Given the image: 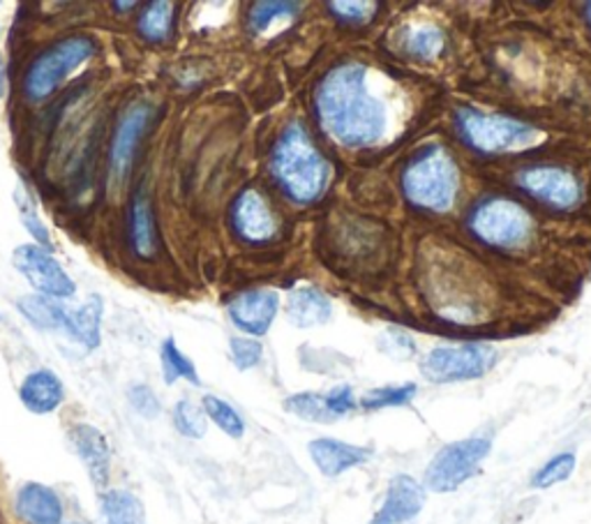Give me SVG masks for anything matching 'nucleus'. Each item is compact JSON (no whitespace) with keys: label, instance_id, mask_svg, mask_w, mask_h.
I'll return each mask as SVG.
<instances>
[{"label":"nucleus","instance_id":"f257e3e1","mask_svg":"<svg viewBox=\"0 0 591 524\" xmlns=\"http://www.w3.org/2000/svg\"><path fill=\"white\" fill-rule=\"evenodd\" d=\"M315 102L326 133L345 146H372L387 135L389 114L370 93L366 65L333 67L319 84Z\"/></svg>","mask_w":591,"mask_h":524},{"label":"nucleus","instance_id":"f03ea898","mask_svg":"<svg viewBox=\"0 0 591 524\" xmlns=\"http://www.w3.org/2000/svg\"><path fill=\"white\" fill-rule=\"evenodd\" d=\"M271 171L285 195L298 203L315 201L328 182V165L300 123L282 129L271 155Z\"/></svg>","mask_w":591,"mask_h":524},{"label":"nucleus","instance_id":"7ed1b4c3","mask_svg":"<svg viewBox=\"0 0 591 524\" xmlns=\"http://www.w3.org/2000/svg\"><path fill=\"white\" fill-rule=\"evenodd\" d=\"M402 188L411 203L428 211H448L457 192V167L442 146H430L404 169Z\"/></svg>","mask_w":591,"mask_h":524},{"label":"nucleus","instance_id":"20e7f679","mask_svg":"<svg viewBox=\"0 0 591 524\" xmlns=\"http://www.w3.org/2000/svg\"><path fill=\"white\" fill-rule=\"evenodd\" d=\"M95 51L97 44L88 35H70L40 51L23 74L25 99L33 104L49 99L74 70L93 59Z\"/></svg>","mask_w":591,"mask_h":524},{"label":"nucleus","instance_id":"39448f33","mask_svg":"<svg viewBox=\"0 0 591 524\" xmlns=\"http://www.w3.org/2000/svg\"><path fill=\"white\" fill-rule=\"evenodd\" d=\"M457 129L462 139L483 153H502L531 144L538 129L529 123L506 118V116H487L476 109L457 112Z\"/></svg>","mask_w":591,"mask_h":524},{"label":"nucleus","instance_id":"423d86ee","mask_svg":"<svg viewBox=\"0 0 591 524\" xmlns=\"http://www.w3.org/2000/svg\"><path fill=\"white\" fill-rule=\"evenodd\" d=\"M469 227L483 243L508 250L527 241L531 220L520 203L495 197L481 201L474 208Z\"/></svg>","mask_w":591,"mask_h":524},{"label":"nucleus","instance_id":"0eeeda50","mask_svg":"<svg viewBox=\"0 0 591 524\" xmlns=\"http://www.w3.org/2000/svg\"><path fill=\"white\" fill-rule=\"evenodd\" d=\"M493 443L474 437V439H460L448 443L440 453L432 458V462L425 469V485L432 492H453L462 483L469 481L481 462L490 455Z\"/></svg>","mask_w":591,"mask_h":524},{"label":"nucleus","instance_id":"6e6552de","mask_svg":"<svg viewBox=\"0 0 591 524\" xmlns=\"http://www.w3.org/2000/svg\"><path fill=\"white\" fill-rule=\"evenodd\" d=\"M497 354L487 345H462V347H436L423 363L421 373L434 384L469 381L483 377L493 368Z\"/></svg>","mask_w":591,"mask_h":524},{"label":"nucleus","instance_id":"1a4fd4ad","mask_svg":"<svg viewBox=\"0 0 591 524\" xmlns=\"http://www.w3.org/2000/svg\"><path fill=\"white\" fill-rule=\"evenodd\" d=\"M14 266L17 271L31 282L33 290L40 296L49 298H70L74 296L76 286L70 280V275L63 271V266L51 254L49 248L38 243H25L14 250Z\"/></svg>","mask_w":591,"mask_h":524},{"label":"nucleus","instance_id":"9d476101","mask_svg":"<svg viewBox=\"0 0 591 524\" xmlns=\"http://www.w3.org/2000/svg\"><path fill=\"white\" fill-rule=\"evenodd\" d=\"M152 112L150 104L137 102L133 107H127L125 114L120 116L116 129H114V139H112V150H109V180L114 186H123L127 174H130L135 153L139 146V139L152 123Z\"/></svg>","mask_w":591,"mask_h":524},{"label":"nucleus","instance_id":"9b49d317","mask_svg":"<svg viewBox=\"0 0 591 524\" xmlns=\"http://www.w3.org/2000/svg\"><path fill=\"white\" fill-rule=\"evenodd\" d=\"M518 186L531 197L555 208H571L580 199V186L571 171L559 167H529L518 176Z\"/></svg>","mask_w":591,"mask_h":524},{"label":"nucleus","instance_id":"f8f14e48","mask_svg":"<svg viewBox=\"0 0 591 524\" xmlns=\"http://www.w3.org/2000/svg\"><path fill=\"white\" fill-rule=\"evenodd\" d=\"M279 310V294L273 290H252L229 303V317L247 335H266Z\"/></svg>","mask_w":591,"mask_h":524},{"label":"nucleus","instance_id":"ddd939ff","mask_svg":"<svg viewBox=\"0 0 591 524\" xmlns=\"http://www.w3.org/2000/svg\"><path fill=\"white\" fill-rule=\"evenodd\" d=\"M425 506L423 485L407 474H400L391 481L387 500L370 524H416Z\"/></svg>","mask_w":591,"mask_h":524},{"label":"nucleus","instance_id":"4468645a","mask_svg":"<svg viewBox=\"0 0 591 524\" xmlns=\"http://www.w3.org/2000/svg\"><path fill=\"white\" fill-rule=\"evenodd\" d=\"M231 227H234L243 241L250 243H264L273 239L275 220L260 192L245 190L236 197L234 206H231Z\"/></svg>","mask_w":591,"mask_h":524},{"label":"nucleus","instance_id":"2eb2a0df","mask_svg":"<svg viewBox=\"0 0 591 524\" xmlns=\"http://www.w3.org/2000/svg\"><path fill=\"white\" fill-rule=\"evenodd\" d=\"M70 437H72L76 453H80V458L88 471L93 485L99 490L107 488L109 474H112V451H109L107 437L102 434L95 426H88V423L74 426Z\"/></svg>","mask_w":591,"mask_h":524},{"label":"nucleus","instance_id":"dca6fc26","mask_svg":"<svg viewBox=\"0 0 591 524\" xmlns=\"http://www.w3.org/2000/svg\"><path fill=\"white\" fill-rule=\"evenodd\" d=\"M307 451H310V458L321 474L330 479L345 474V471L358 464H366L372 455L368 449L351 447V443H345L338 439H326V437L310 441Z\"/></svg>","mask_w":591,"mask_h":524},{"label":"nucleus","instance_id":"f3484780","mask_svg":"<svg viewBox=\"0 0 591 524\" xmlns=\"http://www.w3.org/2000/svg\"><path fill=\"white\" fill-rule=\"evenodd\" d=\"M17 513L25 524H61V496L42 483H25L17 492Z\"/></svg>","mask_w":591,"mask_h":524},{"label":"nucleus","instance_id":"a211bd4d","mask_svg":"<svg viewBox=\"0 0 591 524\" xmlns=\"http://www.w3.org/2000/svg\"><path fill=\"white\" fill-rule=\"evenodd\" d=\"M19 400L31 413L44 416L56 411L65 400V386L51 370H35L19 386Z\"/></svg>","mask_w":591,"mask_h":524},{"label":"nucleus","instance_id":"6ab92c4d","mask_svg":"<svg viewBox=\"0 0 591 524\" xmlns=\"http://www.w3.org/2000/svg\"><path fill=\"white\" fill-rule=\"evenodd\" d=\"M102 314H105V303L99 296H91L84 305L67 310L63 333L76 345L93 352L102 343Z\"/></svg>","mask_w":591,"mask_h":524},{"label":"nucleus","instance_id":"aec40b11","mask_svg":"<svg viewBox=\"0 0 591 524\" xmlns=\"http://www.w3.org/2000/svg\"><path fill=\"white\" fill-rule=\"evenodd\" d=\"M330 298L315 286H298L287 296V317L298 328H315L330 319Z\"/></svg>","mask_w":591,"mask_h":524},{"label":"nucleus","instance_id":"412c9836","mask_svg":"<svg viewBox=\"0 0 591 524\" xmlns=\"http://www.w3.org/2000/svg\"><path fill=\"white\" fill-rule=\"evenodd\" d=\"M130 241L133 250L139 259H152L158 252V229L152 218V206L144 188H139L133 197L130 206Z\"/></svg>","mask_w":591,"mask_h":524},{"label":"nucleus","instance_id":"4be33fe9","mask_svg":"<svg viewBox=\"0 0 591 524\" xmlns=\"http://www.w3.org/2000/svg\"><path fill=\"white\" fill-rule=\"evenodd\" d=\"M17 307L35 328H40V331H63V324H65V317H67V307L63 303H59L56 298L40 296V294H29V296L19 298Z\"/></svg>","mask_w":591,"mask_h":524},{"label":"nucleus","instance_id":"5701e85b","mask_svg":"<svg viewBox=\"0 0 591 524\" xmlns=\"http://www.w3.org/2000/svg\"><path fill=\"white\" fill-rule=\"evenodd\" d=\"M173 21H176V6L167 3V0H156V3L144 6L137 21V31L146 42L162 44L173 33Z\"/></svg>","mask_w":591,"mask_h":524},{"label":"nucleus","instance_id":"b1692460","mask_svg":"<svg viewBox=\"0 0 591 524\" xmlns=\"http://www.w3.org/2000/svg\"><path fill=\"white\" fill-rule=\"evenodd\" d=\"M102 515L105 524H148L141 500L127 490H109L102 496Z\"/></svg>","mask_w":591,"mask_h":524},{"label":"nucleus","instance_id":"393cba45","mask_svg":"<svg viewBox=\"0 0 591 524\" xmlns=\"http://www.w3.org/2000/svg\"><path fill=\"white\" fill-rule=\"evenodd\" d=\"M160 360H162V375H165L167 384H176L178 379H186V381H190L194 386L201 384L194 363L181 349L176 347L173 337H167L162 343Z\"/></svg>","mask_w":591,"mask_h":524},{"label":"nucleus","instance_id":"a878e982","mask_svg":"<svg viewBox=\"0 0 591 524\" xmlns=\"http://www.w3.org/2000/svg\"><path fill=\"white\" fill-rule=\"evenodd\" d=\"M201 409H203L205 418H211V421L231 439H241L245 434V423H243L241 413L229 402H224L215 396H205L201 402Z\"/></svg>","mask_w":591,"mask_h":524},{"label":"nucleus","instance_id":"bb28decb","mask_svg":"<svg viewBox=\"0 0 591 524\" xmlns=\"http://www.w3.org/2000/svg\"><path fill=\"white\" fill-rule=\"evenodd\" d=\"M285 409L303 421H313V423H333L336 416L330 413L326 405V396L321 392H298V396H292L285 400Z\"/></svg>","mask_w":591,"mask_h":524},{"label":"nucleus","instance_id":"cd10ccee","mask_svg":"<svg viewBox=\"0 0 591 524\" xmlns=\"http://www.w3.org/2000/svg\"><path fill=\"white\" fill-rule=\"evenodd\" d=\"M416 384H404V386H383V388H374L361 398V407L368 411H377V409H387V407H404L411 400L416 398Z\"/></svg>","mask_w":591,"mask_h":524},{"label":"nucleus","instance_id":"c85d7f7f","mask_svg":"<svg viewBox=\"0 0 591 524\" xmlns=\"http://www.w3.org/2000/svg\"><path fill=\"white\" fill-rule=\"evenodd\" d=\"M404 46L411 56L430 61L442 51L444 33L440 29H432V25H423V29H414L407 33Z\"/></svg>","mask_w":591,"mask_h":524},{"label":"nucleus","instance_id":"c756f323","mask_svg":"<svg viewBox=\"0 0 591 524\" xmlns=\"http://www.w3.org/2000/svg\"><path fill=\"white\" fill-rule=\"evenodd\" d=\"M573 469H576V455L573 453H559V455H555L550 462H546L541 469L536 471L531 485L541 488V490L543 488H552V485H557L561 481L571 479Z\"/></svg>","mask_w":591,"mask_h":524},{"label":"nucleus","instance_id":"7c9ffc66","mask_svg":"<svg viewBox=\"0 0 591 524\" xmlns=\"http://www.w3.org/2000/svg\"><path fill=\"white\" fill-rule=\"evenodd\" d=\"M173 426L183 437L201 439L205 434V413L190 400H181L173 407Z\"/></svg>","mask_w":591,"mask_h":524},{"label":"nucleus","instance_id":"2f4dec72","mask_svg":"<svg viewBox=\"0 0 591 524\" xmlns=\"http://www.w3.org/2000/svg\"><path fill=\"white\" fill-rule=\"evenodd\" d=\"M14 201H17L19 218H21L23 227L31 231V235L38 241V245H44V248H46V245H49V231H46L44 222L40 220V213H38V208H35L31 195L25 192L23 186L17 188V192H14Z\"/></svg>","mask_w":591,"mask_h":524},{"label":"nucleus","instance_id":"473e14b6","mask_svg":"<svg viewBox=\"0 0 591 524\" xmlns=\"http://www.w3.org/2000/svg\"><path fill=\"white\" fill-rule=\"evenodd\" d=\"M298 10V3H268V0H264V3H254L252 10H250V29L254 33H264L268 25L275 21V19H282V17H289Z\"/></svg>","mask_w":591,"mask_h":524},{"label":"nucleus","instance_id":"72a5a7b5","mask_svg":"<svg viewBox=\"0 0 591 524\" xmlns=\"http://www.w3.org/2000/svg\"><path fill=\"white\" fill-rule=\"evenodd\" d=\"M231 358L239 370H250L254 365H260L264 356V347L250 337H231Z\"/></svg>","mask_w":591,"mask_h":524},{"label":"nucleus","instance_id":"f704fd0d","mask_svg":"<svg viewBox=\"0 0 591 524\" xmlns=\"http://www.w3.org/2000/svg\"><path fill=\"white\" fill-rule=\"evenodd\" d=\"M328 8L333 10V14H336L340 21H347V23H363L372 10H374V3H370V0H353V3H328Z\"/></svg>","mask_w":591,"mask_h":524},{"label":"nucleus","instance_id":"c9c22d12","mask_svg":"<svg viewBox=\"0 0 591 524\" xmlns=\"http://www.w3.org/2000/svg\"><path fill=\"white\" fill-rule=\"evenodd\" d=\"M130 405L135 407L137 413H141L144 418H156L160 413V402L156 398V392H152L148 386L137 384L130 388Z\"/></svg>","mask_w":591,"mask_h":524},{"label":"nucleus","instance_id":"e433bc0d","mask_svg":"<svg viewBox=\"0 0 591 524\" xmlns=\"http://www.w3.org/2000/svg\"><path fill=\"white\" fill-rule=\"evenodd\" d=\"M326 405H328L330 413L336 418L347 416L356 407L353 390L349 386H336L330 392H326Z\"/></svg>","mask_w":591,"mask_h":524},{"label":"nucleus","instance_id":"4c0bfd02","mask_svg":"<svg viewBox=\"0 0 591 524\" xmlns=\"http://www.w3.org/2000/svg\"><path fill=\"white\" fill-rule=\"evenodd\" d=\"M6 95V65L3 59H0V97Z\"/></svg>","mask_w":591,"mask_h":524},{"label":"nucleus","instance_id":"58836bf2","mask_svg":"<svg viewBox=\"0 0 591 524\" xmlns=\"http://www.w3.org/2000/svg\"><path fill=\"white\" fill-rule=\"evenodd\" d=\"M137 8V3H114V10H133Z\"/></svg>","mask_w":591,"mask_h":524},{"label":"nucleus","instance_id":"ea45409f","mask_svg":"<svg viewBox=\"0 0 591 524\" xmlns=\"http://www.w3.org/2000/svg\"><path fill=\"white\" fill-rule=\"evenodd\" d=\"M584 17H587V21H589V25H591V3L584 6Z\"/></svg>","mask_w":591,"mask_h":524}]
</instances>
